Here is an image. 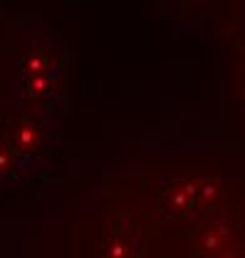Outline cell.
I'll list each match as a JSON object with an SVG mask.
<instances>
[{"instance_id":"cell-1","label":"cell","mask_w":245,"mask_h":258,"mask_svg":"<svg viewBox=\"0 0 245 258\" xmlns=\"http://www.w3.org/2000/svg\"><path fill=\"white\" fill-rule=\"evenodd\" d=\"M10 144L20 159V166L28 169L30 164L40 159L50 142H52V127H50V119L42 114V112H28L20 117V122L13 127L10 132Z\"/></svg>"},{"instance_id":"cell-2","label":"cell","mask_w":245,"mask_h":258,"mask_svg":"<svg viewBox=\"0 0 245 258\" xmlns=\"http://www.w3.org/2000/svg\"><path fill=\"white\" fill-rule=\"evenodd\" d=\"M161 209L169 216L184 219L196 211V181L193 179H179L171 181L161 191Z\"/></svg>"},{"instance_id":"cell-3","label":"cell","mask_w":245,"mask_h":258,"mask_svg":"<svg viewBox=\"0 0 245 258\" xmlns=\"http://www.w3.org/2000/svg\"><path fill=\"white\" fill-rule=\"evenodd\" d=\"M230 238H233V231L225 221H211L198 233V253L208 258H218L220 253L228 251Z\"/></svg>"},{"instance_id":"cell-4","label":"cell","mask_w":245,"mask_h":258,"mask_svg":"<svg viewBox=\"0 0 245 258\" xmlns=\"http://www.w3.org/2000/svg\"><path fill=\"white\" fill-rule=\"evenodd\" d=\"M57 77L60 75H20V90L23 97L30 102H50L55 97V87H57Z\"/></svg>"},{"instance_id":"cell-5","label":"cell","mask_w":245,"mask_h":258,"mask_svg":"<svg viewBox=\"0 0 245 258\" xmlns=\"http://www.w3.org/2000/svg\"><path fill=\"white\" fill-rule=\"evenodd\" d=\"M136 253V241L126 228H114L104 241V258H139Z\"/></svg>"},{"instance_id":"cell-6","label":"cell","mask_w":245,"mask_h":258,"mask_svg":"<svg viewBox=\"0 0 245 258\" xmlns=\"http://www.w3.org/2000/svg\"><path fill=\"white\" fill-rule=\"evenodd\" d=\"M193 181H196V211H211L223 194V184L215 176H198Z\"/></svg>"},{"instance_id":"cell-7","label":"cell","mask_w":245,"mask_h":258,"mask_svg":"<svg viewBox=\"0 0 245 258\" xmlns=\"http://www.w3.org/2000/svg\"><path fill=\"white\" fill-rule=\"evenodd\" d=\"M13 169H23V166H20V159H18L10 139L5 137V139H0V174H10Z\"/></svg>"},{"instance_id":"cell-8","label":"cell","mask_w":245,"mask_h":258,"mask_svg":"<svg viewBox=\"0 0 245 258\" xmlns=\"http://www.w3.org/2000/svg\"><path fill=\"white\" fill-rule=\"evenodd\" d=\"M218 258H240V256H238V253H230V251H225V253H220Z\"/></svg>"}]
</instances>
